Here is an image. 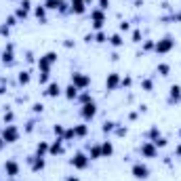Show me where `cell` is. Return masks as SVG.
Listing matches in <instances>:
<instances>
[{
  "instance_id": "obj_15",
  "label": "cell",
  "mask_w": 181,
  "mask_h": 181,
  "mask_svg": "<svg viewBox=\"0 0 181 181\" xmlns=\"http://www.w3.org/2000/svg\"><path fill=\"white\" fill-rule=\"evenodd\" d=\"M141 152H143L145 156H154V154H156V150H154V147H152L150 143H145V145L141 147Z\"/></svg>"
},
{
  "instance_id": "obj_27",
  "label": "cell",
  "mask_w": 181,
  "mask_h": 181,
  "mask_svg": "<svg viewBox=\"0 0 181 181\" xmlns=\"http://www.w3.org/2000/svg\"><path fill=\"white\" fill-rule=\"evenodd\" d=\"M99 4H101V8H107L110 6V0H99Z\"/></svg>"
},
{
  "instance_id": "obj_12",
  "label": "cell",
  "mask_w": 181,
  "mask_h": 181,
  "mask_svg": "<svg viewBox=\"0 0 181 181\" xmlns=\"http://www.w3.org/2000/svg\"><path fill=\"white\" fill-rule=\"evenodd\" d=\"M76 95H78V89H76L74 84H70V87L65 89V97H67V99H74Z\"/></svg>"
},
{
  "instance_id": "obj_3",
  "label": "cell",
  "mask_w": 181,
  "mask_h": 181,
  "mask_svg": "<svg viewBox=\"0 0 181 181\" xmlns=\"http://www.w3.org/2000/svg\"><path fill=\"white\" fill-rule=\"evenodd\" d=\"M89 76H84V74H74L72 76V84L76 87V89H84V87H89Z\"/></svg>"
},
{
  "instance_id": "obj_14",
  "label": "cell",
  "mask_w": 181,
  "mask_h": 181,
  "mask_svg": "<svg viewBox=\"0 0 181 181\" xmlns=\"http://www.w3.org/2000/svg\"><path fill=\"white\" fill-rule=\"evenodd\" d=\"M112 152H114V147H112V143H110V141H105V143L101 145V154H103V156H110Z\"/></svg>"
},
{
  "instance_id": "obj_29",
  "label": "cell",
  "mask_w": 181,
  "mask_h": 181,
  "mask_svg": "<svg viewBox=\"0 0 181 181\" xmlns=\"http://www.w3.org/2000/svg\"><path fill=\"white\" fill-rule=\"evenodd\" d=\"M59 2H63V0H59Z\"/></svg>"
},
{
  "instance_id": "obj_5",
  "label": "cell",
  "mask_w": 181,
  "mask_h": 181,
  "mask_svg": "<svg viewBox=\"0 0 181 181\" xmlns=\"http://www.w3.org/2000/svg\"><path fill=\"white\" fill-rule=\"evenodd\" d=\"M147 166H143V164H135L133 166V175H135L137 179H147Z\"/></svg>"
},
{
  "instance_id": "obj_13",
  "label": "cell",
  "mask_w": 181,
  "mask_h": 181,
  "mask_svg": "<svg viewBox=\"0 0 181 181\" xmlns=\"http://www.w3.org/2000/svg\"><path fill=\"white\" fill-rule=\"evenodd\" d=\"M107 89H114L116 84H118V74H110V78H107Z\"/></svg>"
},
{
  "instance_id": "obj_9",
  "label": "cell",
  "mask_w": 181,
  "mask_h": 181,
  "mask_svg": "<svg viewBox=\"0 0 181 181\" xmlns=\"http://www.w3.org/2000/svg\"><path fill=\"white\" fill-rule=\"evenodd\" d=\"M72 11L78 13V15L84 13V2H82V0H74V2H72Z\"/></svg>"
},
{
  "instance_id": "obj_22",
  "label": "cell",
  "mask_w": 181,
  "mask_h": 181,
  "mask_svg": "<svg viewBox=\"0 0 181 181\" xmlns=\"http://www.w3.org/2000/svg\"><path fill=\"white\" fill-rule=\"evenodd\" d=\"M90 156L93 158H99L101 156V147H90Z\"/></svg>"
},
{
  "instance_id": "obj_19",
  "label": "cell",
  "mask_w": 181,
  "mask_h": 181,
  "mask_svg": "<svg viewBox=\"0 0 181 181\" xmlns=\"http://www.w3.org/2000/svg\"><path fill=\"white\" fill-rule=\"evenodd\" d=\"M19 82H23V84L30 82V74H28V72H21V74H19Z\"/></svg>"
},
{
  "instance_id": "obj_1",
  "label": "cell",
  "mask_w": 181,
  "mask_h": 181,
  "mask_svg": "<svg viewBox=\"0 0 181 181\" xmlns=\"http://www.w3.org/2000/svg\"><path fill=\"white\" fill-rule=\"evenodd\" d=\"M17 137H19V131H17L13 124H8V127H6V131L2 133V139H4V143H13V141H17Z\"/></svg>"
},
{
  "instance_id": "obj_2",
  "label": "cell",
  "mask_w": 181,
  "mask_h": 181,
  "mask_svg": "<svg viewBox=\"0 0 181 181\" xmlns=\"http://www.w3.org/2000/svg\"><path fill=\"white\" fill-rule=\"evenodd\" d=\"M173 46H175V40L166 36V38L158 40V44H156V51H158V53H169V51H171Z\"/></svg>"
},
{
  "instance_id": "obj_16",
  "label": "cell",
  "mask_w": 181,
  "mask_h": 181,
  "mask_svg": "<svg viewBox=\"0 0 181 181\" xmlns=\"http://www.w3.org/2000/svg\"><path fill=\"white\" fill-rule=\"evenodd\" d=\"M32 169H34V171H40V169H44V160H42V158H40V156H38V158H36V162H34V166H32Z\"/></svg>"
},
{
  "instance_id": "obj_6",
  "label": "cell",
  "mask_w": 181,
  "mask_h": 181,
  "mask_svg": "<svg viewBox=\"0 0 181 181\" xmlns=\"http://www.w3.org/2000/svg\"><path fill=\"white\" fill-rule=\"evenodd\" d=\"M95 112H97V107H95L93 101H90V103H84V110H82V116H84V118H93Z\"/></svg>"
},
{
  "instance_id": "obj_26",
  "label": "cell",
  "mask_w": 181,
  "mask_h": 181,
  "mask_svg": "<svg viewBox=\"0 0 181 181\" xmlns=\"http://www.w3.org/2000/svg\"><path fill=\"white\" fill-rule=\"evenodd\" d=\"M139 38H141V32H139V30H135V32H133V40H135V42H139Z\"/></svg>"
},
{
  "instance_id": "obj_11",
  "label": "cell",
  "mask_w": 181,
  "mask_h": 181,
  "mask_svg": "<svg viewBox=\"0 0 181 181\" xmlns=\"http://www.w3.org/2000/svg\"><path fill=\"white\" fill-rule=\"evenodd\" d=\"M171 99H175V101H179L181 99V87H171Z\"/></svg>"
},
{
  "instance_id": "obj_7",
  "label": "cell",
  "mask_w": 181,
  "mask_h": 181,
  "mask_svg": "<svg viewBox=\"0 0 181 181\" xmlns=\"http://www.w3.org/2000/svg\"><path fill=\"white\" fill-rule=\"evenodd\" d=\"M4 171H6L8 175H17V173H19V166H17V162H13V160H11V162H6V164H4Z\"/></svg>"
},
{
  "instance_id": "obj_23",
  "label": "cell",
  "mask_w": 181,
  "mask_h": 181,
  "mask_svg": "<svg viewBox=\"0 0 181 181\" xmlns=\"http://www.w3.org/2000/svg\"><path fill=\"white\" fill-rule=\"evenodd\" d=\"M36 152H38V156H40V154H44V152H46V143H38Z\"/></svg>"
},
{
  "instance_id": "obj_4",
  "label": "cell",
  "mask_w": 181,
  "mask_h": 181,
  "mask_svg": "<svg viewBox=\"0 0 181 181\" xmlns=\"http://www.w3.org/2000/svg\"><path fill=\"white\" fill-rule=\"evenodd\" d=\"M72 164H74L76 169H84V166L89 164V158H87L84 154H76V156L72 158Z\"/></svg>"
},
{
  "instance_id": "obj_18",
  "label": "cell",
  "mask_w": 181,
  "mask_h": 181,
  "mask_svg": "<svg viewBox=\"0 0 181 181\" xmlns=\"http://www.w3.org/2000/svg\"><path fill=\"white\" fill-rule=\"evenodd\" d=\"M158 72H160V76H166V74H169V65H166V63H160V65H158Z\"/></svg>"
},
{
  "instance_id": "obj_8",
  "label": "cell",
  "mask_w": 181,
  "mask_h": 181,
  "mask_svg": "<svg viewBox=\"0 0 181 181\" xmlns=\"http://www.w3.org/2000/svg\"><path fill=\"white\" fill-rule=\"evenodd\" d=\"M59 93H61L59 84H55V82H53V84H48V89H46V95H48V97H57Z\"/></svg>"
},
{
  "instance_id": "obj_25",
  "label": "cell",
  "mask_w": 181,
  "mask_h": 181,
  "mask_svg": "<svg viewBox=\"0 0 181 181\" xmlns=\"http://www.w3.org/2000/svg\"><path fill=\"white\" fill-rule=\"evenodd\" d=\"M112 129H114V122H105V124H103V131H105V133L112 131Z\"/></svg>"
},
{
  "instance_id": "obj_21",
  "label": "cell",
  "mask_w": 181,
  "mask_h": 181,
  "mask_svg": "<svg viewBox=\"0 0 181 181\" xmlns=\"http://www.w3.org/2000/svg\"><path fill=\"white\" fill-rule=\"evenodd\" d=\"M74 135H87V127H76L74 129Z\"/></svg>"
},
{
  "instance_id": "obj_28",
  "label": "cell",
  "mask_w": 181,
  "mask_h": 181,
  "mask_svg": "<svg viewBox=\"0 0 181 181\" xmlns=\"http://www.w3.org/2000/svg\"><path fill=\"white\" fill-rule=\"evenodd\" d=\"M177 154H179V156H181V145H179V147H177Z\"/></svg>"
},
{
  "instance_id": "obj_17",
  "label": "cell",
  "mask_w": 181,
  "mask_h": 181,
  "mask_svg": "<svg viewBox=\"0 0 181 181\" xmlns=\"http://www.w3.org/2000/svg\"><path fill=\"white\" fill-rule=\"evenodd\" d=\"M110 42H112V44H114V46H120V44H122V38H120L118 34H114V36L110 38Z\"/></svg>"
},
{
  "instance_id": "obj_24",
  "label": "cell",
  "mask_w": 181,
  "mask_h": 181,
  "mask_svg": "<svg viewBox=\"0 0 181 181\" xmlns=\"http://www.w3.org/2000/svg\"><path fill=\"white\" fill-rule=\"evenodd\" d=\"M36 17L44 19V8H42V6H38V8H36Z\"/></svg>"
},
{
  "instance_id": "obj_20",
  "label": "cell",
  "mask_w": 181,
  "mask_h": 181,
  "mask_svg": "<svg viewBox=\"0 0 181 181\" xmlns=\"http://www.w3.org/2000/svg\"><path fill=\"white\" fill-rule=\"evenodd\" d=\"M59 152H61V143L57 141V143H53V145H51V154H59Z\"/></svg>"
},
{
  "instance_id": "obj_10",
  "label": "cell",
  "mask_w": 181,
  "mask_h": 181,
  "mask_svg": "<svg viewBox=\"0 0 181 181\" xmlns=\"http://www.w3.org/2000/svg\"><path fill=\"white\" fill-rule=\"evenodd\" d=\"M44 6L46 8H63V2H59V0H46Z\"/></svg>"
}]
</instances>
